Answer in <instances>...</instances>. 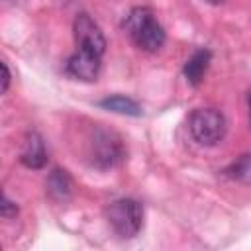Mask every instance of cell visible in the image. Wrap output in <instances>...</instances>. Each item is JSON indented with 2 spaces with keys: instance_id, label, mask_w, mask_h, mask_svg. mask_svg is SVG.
Masks as SVG:
<instances>
[{
  "instance_id": "cell-1",
  "label": "cell",
  "mask_w": 251,
  "mask_h": 251,
  "mask_svg": "<svg viewBox=\"0 0 251 251\" xmlns=\"http://www.w3.org/2000/svg\"><path fill=\"white\" fill-rule=\"evenodd\" d=\"M124 27L131 41L147 53L159 51L165 43V29L149 8H133L126 18Z\"/></svg>"
},
{
  "instance_id": "cell-2",
  "label": "cell",
  "mask_w": 251,
  "mask_h": 251,
  "mask_svg": "<svg viewBox=\"0 0 251 251\" xmlns=\"http://www.w3.org/2000/svg\"><path fill=\"white\" fill-rule=\"evenodd\" d=\"M106 220L116 235L127 239L139 233L143 226V208L133 198H120L106 206Z\"/></svg>"
},
{
  "instance_id": "cell-3",
  "label": "cell",
  "mask_w": 251,
  "mask_h": 251,
  "mask_svg": "<svg viewBox=\"0 0 251 251\" xmlns=\"http://www.w3.org/2000/svg\"><path fill=\"white\" fill-rule=\"evenodd\" d=\"M188 129L200 145H216L226 135V118L214 108H198L188 118Z\"/></svg>"
},
{
  "instance_id": "cell-4",
  "label": "cell",
  "mask_w": 251,
  "mask_h": 251,
  "mask_svg": "<svg viewBox=\"0 0 251 251\" xmlns=\"http://www.w3.org/2000/svg\"><path fill=\"white\" fill-rule=\"evenodd\" d=\"M73 31H75L76 49L90 51V53H94L98 57L104 55V51H106V37H104L100 25L88 14H78L75 18Z\"/></svg>"
},
{
  "instance_id": "cell-5",
  "label": "cell",
  "mask_w": 251,
  "mask_h": 251,
  "mask_svg": "<svg viewBox=\"0 0 251 251\" xmlns=\"http://www.w3.org/2000/svg\"><path fill=\"white\" fill-rule=\"evenodd\" d=\"M124 157V149L120 139H116L108 131H96L90 141V159L98 167H112Z\"/></svg>"
},
{
  "instance_id": "cell-6",
  "label": "cell",
  "mask_w": 251,
  "mask_h": 251,
  "mask_svg": "<svg viewBox=\"0 0 251 251\" xmlns=\"http://www.w3.org/2000/svg\"><path fill=\"white\" fill-rule=\"evenodd\" d=\"M100 59L102 57H98L90 51L76 49L67 61V75L76 80L92 82V80H96V76L100 73Z\"/></svg>"
},
{
  "instance_id": "cell-7",
  "label": "cell",
  "mask_w": 251,
  "mask_h": 251,
  "mask_svg": "<svg viewBox=\"0 0 251 251\" xmlns=\"http://www.w3.org/2000/svg\"><path fill=\"white\" fill-rule=\"evenodd\" d=\"M20 161L29 167V169H41L45 167L47 163V151H45V145H43V139L41 135L37 133H29L25 143H24V149H22V157Z\"/></svg>"
},
{
  "instance_id": "cell-8",
  "label": "cell",
  "mask_w": 251,
  "mask_h": 251,
  "mask_svg": "<svg viewBox=\"0 0 251 251\" xmlns=\"http://www.w3.org/2000/svg\"><path fill=\"white\" fill-rule=\"evenodd\" d=\"M210 59H212V53H210L208 49H198V51H194V53L188 57V61L184 63V76H186V80H188L192 86H196V84L202 82V78H204V75H206V71H208Z\"/></svg>"
},
{
  "instance_id": "cell-9",
  "label": "cell",
  "mask_w": 251,
  "mask_h": 251,
  "mask_svg": "<svg viewBox=\"0 0 251 251\" xmlns=\"http://www.w3.org/2000/svg\"><path fill=\"white\" fill-rule=\"evenodd\" d=\"M71 188H73V182H71V176L67 175V171L55 169L49 175V178H47V192L55 200H67L69 194H71Z\"/></svg>"
},
{
  "instance_id": "cell-10",
  "label": "cell",
  "mask_w": 251,
  "mask_h": 251,
  "mask_svg": "<svg viewBox=\"0 0 251 251\" xmlns=\"http://www.w3.org/2000/svg\"><path fill=\"white\" fill-rule=\"evenodd\" d=\"M100 106L104 110H110V112H116V114H124V116H139L141 114V106L127 98V96H108L104 100H100Z\"/></svg>"
},
{
  "instance_id": "cell-11",
  "label": "cell",
  "mask_w": 251,
  "mask_h": 251,
  "mask_svg": "<svg viewBox=\"0 0 251 251\" xmlns=\"http://www.w3.org/2000/svg\"><path fill=\"white\" fill-rule=\"evenodd\" d=\"M227 173L231 178L247 182V178H249V155H241L239 161H235Z\"/></svg>"
},
{
  "instance_id": "cell-12",
  "label": "cell",
  "mask_w": 251,
  "mask_h": 251,
  "mask_svg": "<svg viewBox=\"0 0 251 251\" xmlns=\"http://www.w3.org/2000/svg\"><path fill=\"white\" fill-rule=\"evenodd\" d=\"M18 214V206L4 194V190L0 188V216L2 218H14Z\"/></svg>"
},
{
  "instance_id": "cell-13",
  "label": "cell",
  "mask_w": 251,
  "mask_h": 251,
  "mask_svg": "<svg viewBox=\"0 0 251 251\" xmlns=\"http://www.w3.org/2000/svg\"><path fill=\"white\" fill-rule=\"evenodd\" d=\"M10 80H12L10 69L0 61V94H4V92L10 88Z\"/></svg>"
},
{
  "instance_id": "cell-14",
  "label": "cell",
  "mask_w": 251,
  "mask_h": 251,
  "mask_svg": "<svg viewBox=\"0 0 251 251\" xmlns=\"http://www.w3.org/2000/svg\"><path fill=\"white\" fill-rule=\"evenodd\" d=\"M206 2H208V4H224L226 0H206Z\"/></svg>"
},
{
  "instance_id": "cell-15",
  "label": "cell",
  "mask_w": 251,
  "mask_h": 251,
  "mask_svg": "<svg viewBox=\"0 0 251 251\" xmlns=\"http://www.w3.org/2000/svg\"><path fill=\"white\" fill-rule=\"evenodd\" d=\"M0 249H2V245H0Z\"/></svg>"
}]
</instances>
